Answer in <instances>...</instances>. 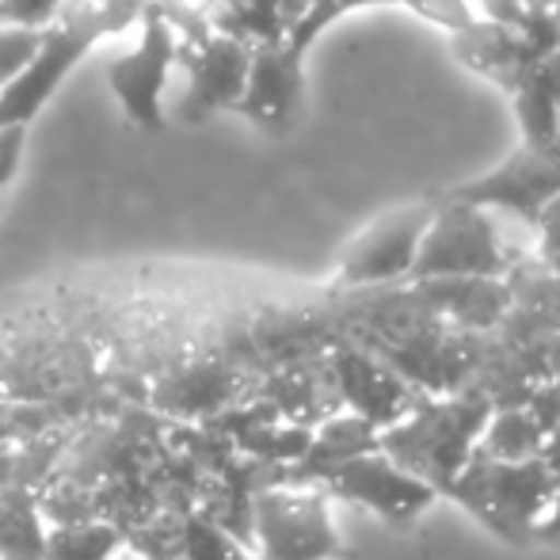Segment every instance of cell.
<instances>
[{
  "mask_svg": "<svg viewBox=\"0 0 560 560\" xmlns=\"http://www.w3.org/2000/svg\"><path fill=\"white\" fill-rule=\"evenodd\" d=\"M549 267H557V271H560V259H557V264H549Z\"/></svg>",
  "mask_w": 560,
  "mask_h": 560,
  "instance_id": "836d02e7",
  "label": "cell"
},
{
  "mask_svg": "<svg viewBox=\"0 0 560 560\" xmlns=\"http://www.w3.org/2000/svg\"><path fill=\"white\" fill-rule=\"evenodd\" d=\"M443 495L488 534L526 549L538 541V526L553 500V477L541 462H492L472 454Z\"/></svg>",
  "mask_w": 560,
  "mask_h": 560,
  "instance_id": "277c9868",
  "label": "cell"
},
{
  "mask_svg": "<svg viewBox=\"0 0 560 560\" xmlns=\"http://www.w3.org/2000/svg\"><path fill=\"white\" fill-rule=\"evenodd\" d=\"M526 256H534V241L526 225L439 195L408 282L503 279Z\"/></svg>",
  "mask_w": 560,
  "mask_h": 560,
  "instance_id": "3957f363",
  "label": "cell"
},
{
  "mask_svg": "<svg viewBox=\"0 0 560 560\" xmlns=\"http://www.w3.org/2000/svg\"><path fill=\"white\" fill-rule=\"evenodd\" d=\"M317 488L328 495V500H343V503H354V508H366L370 515L389 518V523H397V526L420 518L423 511L439 500V492H431L423 480H416L412 472H405L393 457H385L382 450L339 465V469L328 472Z\"/></svg>",
  "mask_w": 560,
  "mask_h": 560,
  "instance_id": "8fae6325",
  "label": "cell"
},
{
  "mask_svg": "<svg viewBox=\"0 0 560 560\" xmlns=\"http://www.w3.org/2000/svg\"><path fill=\"white\" fill-rule=\"evenodd\" d=\"M374 450H382V431H377L374 423L359 420V416H351V412H332L328 420H320L317 428H313L305 457L298 465H290V469H282V480L320 485L339 465L374 454Z\"/></svg>",
  "mask_w": 560,
  "mask_h": 560,
  "instance_id": "2e32d148",
  "label": "cell"
},
{
  "mask_svg": "<svg viewBox=\"0 0 560 560\" xmlns=\"http://www.w3.org/2000/svg\"><path fill=\"white\" fill-rule=\"evenodd\" d=\"M138 560H141V557H138Z\"/></svg>",
  "mask_w": 560,
  "mask_h": 560,
  "instance_id": "e575fe53",
  "label": "cell"
},
{
  "mask_svg": "<svg viewBox=\"0 0 560 560\" xmlns=\"http://www.w3.org/2000/svg\"><path fill=\"white\" fill-rule=\"evenodd\" d=\"M553 27H557V50H560V0L553 4Z\"/></svg>",
  "mask_w": 560,
  "mask_h": 560,
  "instance_id": "d6a6232c",
  "label": "cell"
},
{
  "mask_svg": "<svg viewBox=\"0 0 560 560\" xmlns=\"http://www.w3.org/2000/svg\"><path fill=\"white\" fill-rule=\"evenodd\" d=\"M176 54H179L176 27L164 20V12L153 0L149 12L141 15V35L133 43V50L118 54L112 69H107V84H112L118 107L141 130H161L164 126L161 96H164V84H168L172 66H176Z\"/></svg>",
  "mask_w": 560,
  "mask_h": 560,
  "instance_id": "9c48e42d",
  "label": "cell"
},
{
  "mask_svg": "<svg viewBox=\"0 0 560 560\" xmlns=\"http://www.w3.org/2000/svg\"><path fill=\"white\" fill-rule=\"evenodd\" d=\"M546 73H549V84H553V96H557V115H560V50L553 58L546 61Z\"/></svg>",
  "mask_w": 560,
  "mask_h": 560,
  "instance_id": "1f68e13d",
  "label": "cell"
},
{
  "mask_svg": "<svg viewBox=\"0 0 560 560\" xmlns=\"http://www.w3.org/2000/svg\"><path fill=\"white\" fill-rule=\"evenodd\" d=\"M511 107H515L518 122V145H557L560 141V115H557V96L549 84L546 66L530 69L515 89L508 92Z\"/></svg>",
  "mask_w": 560,
  "mask_h": 560,
  "instance_id": "d6986e66",
  "label": "cell"
},
{
  "mask_svg": "<svg viewBox=\"0 0 560 560\" xmlns=\"http://www.w3.org/2000/svg\"><path fill=\"white\" fill-rule=\"evenodd\" d=\"M328 382L339 400V412H351L359 420L374 423L377 431H389L393 423H400L416 405H420V393L408 382H400L382 359H374L362 347L336 339L325 354Z\"/></svg>",
  "mask_w": 560,
  "mask_h": 560,
  "instance_id": "30bf717a",
  "label": "cell"
},
{
  "mask_svg": "<svg viewBox=\"0 0 560 560\" xmlns=\"http://www.w3.org/2000/svg\"><path fill=\"white\" fill-rule=\"evenodd\" d=\"M153 0H61L50 27H43V46L23 66V73L0 92V130L23 126L54 96L66 73L89 54L92 43L126 31L149 12Z\"/></svg>",
  "mask_w": 560,
  "mask_h": 560,
  "instance_id": "6da1fadb",
  "label": "cell"
},
{
  "mask_svg": "<svg viewBox=\"0 0 560 560\" xmlns=\"http://www.w3.org/2000/svg\"><path fill=\"white\" fill-rule=\"evenodd\" d=\"M492 405L472 385L443 397H423L412 412L382 431V454L443 495L477 454Z\"/></svg>",
  "mask_w": 560,
  "mask_h": 560,
  "instance_id": "7a4b0ae2",
  "label": "cell"
},
{
  "mask_svg": "<svg viewBox=\"0 0 560 560\" xmlns=\"http://www.w3.org/2000/svg\"><path fill=\"white\" fill-rule=\"evenodd\" d=\"M472 15L485 23H500V27H518L526 15V0H469Z\"/></svg>",
  "mask_w": 560,
  "mask_h": 560,
  "instance_id": "484cf974",
  "label": "cell"
},
{
  "mask_svg": "<svg viewBox=\"0 0 560 560\" xmlns=\"http://www.w3.org/2000/svg\"><path fill=\"white\" fill-rule=\"evenodd\" d=\"M313 0H279V15H282V27H287V35L298 27V23L310 15Z\"/></svg>",
  "mask_w": 560,
  "mask_h": 560,
  "instance_id": "f546056e",
  "label": "cell"
},
{
  "mask_svg": "<svg viewBox=\"0 0 560 560\" xmlns=\"http://www.w3.org/2000/svg\"><path fill=\"white\" fill-rule=\"evenodd\" d=\"M176 61H184L187 73H191V89H187L184 104H179L184 118L199 122V118L214 112H233L241 104L252 46L236 43L229 35H207L202 43H179Z\"/></svg>",
  "mask_w": 560,
  "mask_h": 560,
  "instance_id": "4fadbf2b",
  "label": "cell"
},
{
  "mask_svg": "<svg viewBox=\"0 0 560 560\" xmlns=\"http://www.w3.org/2000/svg\"><path fill=\"white\" fill-rule=\"evenodd\" d=\"M526 412L534 416V423H538L541 431H557L560 428V389L553 382H541L538 389L530 393V400H526Z\"/></svg>",
  "mask_w": 560,
  "mask_h": 560,
  "instance_id": "d4e9b609",
  "label": "cell"
},
{
  "mask_svg": "<svg viewBox=\"0 0 560 560\" xmlns=\"http://www.w3.org/2000/svg\"><path fill=\"white\" fill-rule=\"evenodd\" d=\"M122 553H130V541L107 518L46 526L43 560H118Z\"/></svg>",
  "mask_w": 560,
  "mask_h": 560,
  "instance_id": "ac0fdd59",
  "label": "cell"
},
{
  "mask_svg": "<svg viewBox=\"0 0 560 560\" xmlns=\"http://www.w3.org/2000/svg\"><path fill=\"white\" fill-rule=\"evenodd\" d=\"M302 84H305V54L290 43L252 46L248 81H244L241 104L233 107L248 122L267 133H290L302 112Z\"/></svg>",
  "mask_w": 560,
  "mask_h": 560,
  "instance_id": "7c38bea8",
  "label": "cell"
},
{
  "mask_svg": "<svg viewBox=\"0 0 560 560\" xmlns=\"http://www.w3.org/2000/svg\"><path fill=\"white\" fill-rule=\"evenodd\" d=\"M23 138H27L23 126H4V130H0V191H4V184L15 176V168H20Z\"/></svg>",
  "mask_w": 560,
  "mask_h": 560,
  "instance_id": "4316f807",
  "label": "cell"
},
{
  "mask_svg": "<svg viewBox=\"0 0 560 560\" xmlns=\"http://www.w3.org/2000/svg\"><path fill=\"white\" fill-rule=\"evenodd\" d=\"M172 560H252V549L244 541H236L229 530H222L210 515L191 508L179 518Z\"/></svg>",
  "mask_w": 560,
  "mask_h": 560,
  "instance_id": "44dd1931",
  "label": "cell"
},
{
  "mask_svg": "<svg viewBox=\"0 0 560 560\" xmlns=\"http://www.w3.org/2000/svg\"><path fill=\"white\" fill-rule=\"evenodd\" d=\"M431 210H435V199H420L374 218L339 256L332 294L400 287V282L412 279V264L416 252H420L423 229L431 222Z\"/></svg>",
  "mask_w": 560,
  "mask_h": 560,
  "instance_id": "52a82bcc",
  "label": "cell"
},
{
  "mask_svg": "<svg viewBox=\"0 0 560 560\" xmlns=\"http://www.w3.org/2000/svg\"><path fill=\"white\" fill-rule=\"evenodd\" d=\"M530 241H534V256H538L541 264H557L560 259V195H553V199L538 210V218H534V225H530Z\"/></svg>",
  "mask_w": 560,
  "mask_h": 560,
  "instance_id": "cb8c5ba5",
  "label": "cell"
},
{
  "mask_svg": "<svg viewBox=\"0 0 560 560\" xmlns=\"http://www.w3.org/2000/svg\"><path fill=\"white\" fill-rule=\"evenodd\" d=\"M397 4L412 8L416 15H423L428 23L443 27L446 35H457V31L469 27V23L477 20L469 0H397Z\"/></svg>",
  "mask_w": 560,
  "mask_h": 560,
  "instance_id": "603a6c76",
  "label": "cell"
},
{
  "mask_svg": "<svg viewBox=\"0 0 560 560\" xmlns=\"http://www.w3.org/2000/svg\"><path fill=\"white\" fill-rule=\"evenodd\" d=\"M43 46V31L38 27H12V23H0V92L23 73L31 58Z\"/></svg>",
  "mask_w": 560,
  "mask_h": 560,
  "instance_id": "7402d4cb",
  "label": "cell"
},
{
  "mask_svg": "<svg viewBox=\"0 0 560 560\" xmlns=\"http://www.w3.org/2000/svg\"><path fill=\"white\" fill-rule=\"evenodd\" d=\"M546 382H553L560 389V336L553 339V347H549V366H546Z\"/></svg>",
  "mask_w": 560,
  "mask_h": 560,
  "instance_id": "4dcf8cb0",
  "label": "cell"
},
{
  "mask_svg": "<svg viewBox=\"0 0 560 560\" xmlns=\"http://www.w3.org/2000/svg\"><path fill=\"white\" fill-rule=\"evenodd\" d=\"M443 195L530 229L538 210L560 195V141L557 145H518L485 176L450 187Z\"/></svg>",
  "mask_w": 560,
  "mask_h": 560,
  "instance_id": "ba28073f",
  "label": "cell"
},
{
  "mask_svg": "<svg viewBox=\"0 0 560 560\" xmlns=\"http://www.w3.org/2000/svg\"><path fill=\"white\" fill-rule=\"evenodd\" d=\"M412 290L443 325L465 336H488L511 305L503 279H428L412 282Z\"/></svg>",
  "mask_w": 560,
  "mask_h": 560,
  "instance_id": "5bb4252c",
  "label": "cell"
},
{
  "mask_svg": "<svg viewBox=\"0 0 560 560\" xmlns=\"http://www.w3.org/2000/svg\"><path fill=\"white\" fill-rule=\"evenodd\" d=\"M46 518L38 495L27 488L0 485V560H43Z\"/></svg>",
  "mask_w": 560,
  "mask_h": 560,
  "instance_id": "e0dca14e",
  "label": "cell"
},
{
  "mask_svg": "<svg viewBox=\"0 0 560 560\" xmlns=\"http://www.w3.org/2000/svg\"><path fill=\"white\" fill-rule=\"evenodd\" d=\"M538 462L546 465L549 477L560 480V428H557V431H549V435H546V443H541Z\"/></svg>",
  "mask_w": 560,
  "mask_h": 560,
  "instance_id": "f1b7e54d",
  "label": "cell"
},
{
  "mask_svg": "<svg viewBox=\"0 0 560 560\" xmlns=\"http://www.w3.org/2000/svg\"><path fill=\"white\" fill-rule=\"evenodd\" d=\"M541 443H546V431L534 423L526 408H500L488 416L477 454L492 457V462H538Z\"/></svg>",
  "mask_w": 560,
  "mask_h": 560,
  "instance_id": "ffe728a7",
  "label": "cell"
},
{
  "mask_svg": "<svg viewBox=\"0 0 560 560\" xmlns=\"http://www.w3.org/2000/svg\"><path fill=\"white\" fill-rule=\"evenodd\" d=\"M256 385L259 377L248 374L229 351H207L172 362L164 374H156L145 400L156 416H168V423L202 428L225 408L256 400Z\"/></svg>",
  "mask_w": 560,
  "mask_h": 560,
  "instance_id": "8992f818",
  "label": "cell"
},
{
  "mask_svg": "<svg viewBox=\"0 0 560 560\" xmlns=\"http://www.w3.org/2000/svg\"><path fill=\"white\" fill-rule=\"evenodd\" d=\"M534 546H560V480H553V500H549V511L541 518Z\"/></svg>",
  "mask_w": 560,
  "mask_h": 560,
  "instance_id": "83f0119b",
  "label": "cell"
},
{
  "mask_svg": "<svg viewBox=\"0 0 560 560\" xmlns=\"http://www.w3.org/2000/svg\"><path fill=\"white\" fill-rule=\"evenodd\" d=\"M252 560H332L339 553V534L332 500L317 485L279 480L252 500Z\"/></svg>",
  "mask_w": 560,
  "mask_h": 560,
  "instance_id": "5b68a950",
  "label": "cell"
},
{
  "mask_svg": "<svg viewBox=\"0 0 560 560\" xmlns=\"http://www.w3.org/2000/svg\"><path fill=\"white\" fill-rule=\"evenodd\" d=\"M450 46H454L462 66H469L472 73L495 81L503 92L515 89L530 69L546 66V61H538L526 50L523 38L515 35V27H500V23H485V20H472L469 27L450 35Z\"/></svg>",
  "mask_w": 560,
  "mask_h": 560,
  "instance_id": "9a60e30c",
  "label": "cell"
}]
</instances>
